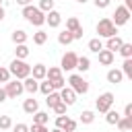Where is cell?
Returning <instances> with one entry per match:
<instances>
[{"mask_svg": "<svg viewBox=\"0 0 132 132\" xmlns=\"http://www.w3.org/2000/svg\"><path fill=\"white\" fill-rule=\"evenodd\" d=\"M120 118H122V116H120L116 109H109V111H105V122H107V124H111V126H116Z\"/></svg>", "mask_w": 132, "mask_h": 132, "instance_id": "7402d4cb", "label": "cell"}, {"mask_svg": "<svg viewBox=\"0 0 132 132\" xmlns=\"http://www.w3.org/2000/svg\"><path fill=\"white\" fill-rule=\"evenodd\" d=\"M45 103H47V107L58 105V103H60V93H58V91H52L50 95H45Z\"/></svg>", "mask_w": 132, "mask_h": 132, "instance_id": "44dd1931", "label": "cell"}, {"mask_svg": "<svg viewBox=\"0 0 132 132\" xmlns=\"http://www.w3.org/2000/svg\"><path fill=\"white\" fill-rule=\"evenodd\" d=\"M23 111L29 113V116H33L35 111H39V103H37V99H33V97L25 99V103H23Z\"/></svg>", "mask_w": 132, "mask_h": 132, "instance_id": "7c38bea8", "label": "cell"}, {"mask_svg": "<svg viewBox=\"0 0 132 132\" xmlns=\"http://www.w3.org/2000/svg\"><path fill=\"white\" fill-rule=\"evenodd\" d=\"M45 23H47L50 27H60L62 14H60L58 10H50V12H45Z\"/></svg>", "mask_w": 132, "mask_h": 132, "instance_id": "30bf717a", "label": "cell"}, {"mask_svg": "<svg viewBox=\"0 0 132 132\" xmlns=\"http://www.w3.org/2000/svg\"><path fill=\"white\" fill-rule=\"evenodd\" d=\"M39 91L43 93V95H50L54 89H52V82L50 80H43V82H39Z\"/></svg>", "mask_w": 132, "mask_h": 132, "instance_id": "e575fe53", "label": "cell"}, {"mask_svg": "<svg viewBox=\"0 0 132 132\" xmlns=\"http://www.w3.org/2000/svg\"><path fill=\"white\" fill-rule=\"evenodd\" d=\"M47 120H50V116H47L45 111H35V113H33V124L45 126V124H47Z\"/></svg>", "mask_w": 132, "mask_h": 132, "instance_id": "d6986e66", "label": "cell"}, {"mask_svg": "<svg viewBox=\"0 0 132 132\" xmlns=\"http://www.w3.org/2000/svg\"><path fill=\"white\" fill-rule=\"evenodd\" d=\"M14 54H16V60H25V58L29 56V47H27L25 43H21V45H16Z\"/></svg>", "mask_w": 132, "mask_h": 132, "instance_id": "484cf974", "label": "cell"}, {"mask_svg": "<svg viewBox=\"0 0 132 132\" xmlns=\"http://www.w3.org/2000/svg\"><path fill=\"white\" fill-rule=\"evenodd\" d=\"M52 132H62V130H60V128H54V130H52Z\"/></svg>", "mask_w": 132, "mask_h": 132, "instance_id": "681fc988", "label": "cell"}, {"mask_svg": "<svg viewBox=\"0 0 132 132\" xmlns=\"http://www.w3.org/2000/svg\"><path fill=\"white\" fill-rule=\"evenodd\" d=\"M76 60H78V56L74 54V52H66L64 56H62V68L60 70H66V72H70V70H74L76 68Z\"/></svg>", "mask_w": 132, "mask_h": 132, "instance_id": "ba28073f", "label": "cell"}, {"mask_svg": "<svg viewBox=\"0 0 132 132\" xmlns=\"http://www.w3.org/2000/svg\"><path fill=\"white\" fill-rule=\"evenodd\" d=\"M2 101H6V93H4V89L0 87V103H2Z\"/></svg>", "mask_w": 132, "mask_h": 132, "instance_id": "bcb514c9", "label": "cell"}, {"mask_svg": "<svg viewBox=\"0 0 132 132\" xmlns=\"http://www.w3.org/2000/svg\"><path fill=\"white\" fill-rule=\"evenodd\" d=\"M47 41V33L45 31H37V33H33V43L35 45H43Z\"/></svg>", "mask_w": 132, "mask_h": 132, "instance_id": "d4e9b609", "label": "cell"}, {"mask_svg": "<svg viewBox=\"0 0 132 132\" xmlns=\"http://www.w3.org/2000/svg\"><path fill=\"white\" fill-rule=\"evenodd\" d=\"M76 68H78L80 72H87V70L91 68V60H89L87 56H78V60H76Z\"/></svg>", "mask_w": 132, "mask_h": 132, "instance_id": "ac0fdd59", "label": "cell"}, {"mask_svg": "<svg viewBox=\"0 0 132 132\" xmlns=\"http://www.w3.org/2000/svg\"><path fill=\"white\" fill-rule=\"evenodd\" d=\"M66 82H68V87H70L76 95H85V93L89 91V82H87L80 74H70Z\"/></svg>", "mask_w": 132, "mask_h": 132, "instance_id": "277c9868", "label": "cell"}, {"mask_svg": "<svg viewBox=\"0 0 132 132\" xmlns=\"http://www.w3.org/2000/svg\"><path fill=\"white\" fill-rule=\"evenodd\" d=\"M23 89L27 91V93H35V91H39V80H35L33 76H27L25 80H23Z\"/></svg>", "mask_w": 132, "mask_h": 132, "instance_id": "9a60e30c", "label": "cell"}, {"mask_svg": "<svg viewBox=\"0 0 132 132\" xmlns=\"http://www.w3.org/2000/svg\"><path fill=\"white\" fill-rule=\"evenodd\" d=\"M89 50H91V52H95V54H97V52H101V50H103V41H101L99 37L91 39V41H89Z\"/></svg>", "mask_w": 132, "mask_h": 132, "instance_id": "83f0119b", "label": "cell"}, {"mask_svg": "<svg viewBox=\"0 0 132 132\" xmlns=\"http://www.w3.org/2000/svg\"><path fill=\"white\" fill-rule=\"evenodd\" d=\"M66 107H68V105H66V103H62V101H60V103H58V105H54V107H52V109H54V111H56V113H58V116H64V113H66Z\"/></svg>", "mask_w": 132, "mask_h": 132, "instance_id": "8d00e7d4", "label": "cell"}, {"mask_svg": "<svg viewBox=\"0 0 132 132\" xmlns=\"http://www.w3.org/2000/svg\"><path fill=\"white\" fill-rule=\"evenodd\" d=\"M8 128H12L10 116H0V130H8Z\"/></svg>", "mask_w": 132, "mask_h": 132, "instance_id": "836d02e7", "label": "cell"}, {"mask_svg": "<svg viewBox=\"0 0 132 132\" xmlns=\"http://www.w3.org/2000/svg\"><path fill=\"white\" fill-rule=\"evenodd\" d=\"M111 4V0H95V6L97 8H107Z\"/></svg>", "mask_w": 132, "mask_h": 132, "instance_id": "60d3db41", "label": "cell"}, {"mask_svg": "<svg viewBox=\"0 0 132 132\" xmlns=\"http://www.w3.org/2000/svg\"><path fill=\"white\" fill-rule=\"evenodd\" d=\"M74 132H76V130H74Z\"/></svg>", "mask_w": 132, "mask_h": 132, "instance_id": "816d5d0a", "label": "cell"}, {"mask_svg": "<svg viewBox=\"0 0 132 132\" xmlns=\"http://www.w3.org/2000/svg\"><path fill=\"white\" fill-rule=\"evenodd\" d=\"M122 74L128 76V78H132V58H126V60H124V64H122Z\"/></svg>", "mask_w": 132, "mask_h": 132, "instance_id": "4316f807", "label": "cell"}, {"mask_svg": "<svg viewBox=\"0 0 132 132\" xmlns=\"http://www.w3.org/2000/svg\"><path fill=\"white\" fill-rule=\"evenodd\" d=\"M122 118H132V103H126V107H124V116Z\"/></svg>", "mask_w": 132, "mask_h": 132, "instance_id": "7bdbcfd3", "label": "cell"}, {"mask_svg": "<svg viewBox=\"0 0 132 132\" xmlns=\"http://www.w3.org/2000/svg\"><path fill=\"white\" fill-rule=\"evenodd\" d=\"M113 19H111V23L116 25V27H122V25H126L128 21H130V10L128 8H124V6H118L116 8V12L111 14Z\"/></svg>", "mask_w": 132, "mask_h": 132, "instance_id": "52a82bcc", "label": "cell"}, {"mask_svg": "<svg viewBox=\"0 0 132 132\" xmlns=\"http://www.w3.org/2000/svg\"><path fill=\"white\" fill-rule=\"evenodd\" d=\"M93 122H95V111L85 109V111L80 113V124H93Z\"/></svg>", "mask_w": 132, "mask_h": 132, "instance_id": "cb8c5ba5", "label": "cell"}, {"mask_svg": "<svg viewBox=\"0 0 132 132\" xmlns=\"http://www.w3.org/2000/svg\"><path fill=\"white\" fill-rule=\"evenodd\" d=\"M78 27H80V23H78V19H76V16H70V19L66 21V31H70V33H72V31H76Z\"/></svg>", "mask_w": 132, "mask_h": 132, "instance_id": "f546056e", "label": "cell"}, {"mask_svg": "<svg viewBox=\"0 0 132 132\" xmlns=\"http://www.w3.org/2000/svg\"><path fill=\"white\" fill-rule=\"evenodd\" d=\"M47 80V78H45ZM52 82V89L54 91H60V89H64L66 87V80H64V76H60V78H56V80H50Z\"/></svg>", "mask_w": 132, "mask_h": 132, "instance_id": "d6a6232c", "label": "cell"}, {"mask_svg": "<svg viewBox=\"0 0 132 132\" xmlns=\"http://www.w3.org/2000/svg\"><path fill=\"white\" fill-rule=\"evenodd\" d=\"M45 66L43 64H35V66H31V76L35 78V80H43L45 78Z\"/></svg>", "mask_w": 132, "mask_h": 132, "instance_id": "2e32d148", "label": "cell"}, {"mask_svg": "<svg viewBox=\"0 0 132 132\" xmlns=\"http://www.w3.org/2000/svg\"><path fill=\"white\" fill-rule=\"evenodd\" d=\"M4 19V6H0V21Z\"/></svg>", "mask_w": 132, "mask_h": 132, "instance_id": "7dc6e473", "label": "cell"}, {"mask_svg": "<svg viewBox=\"0 0 132 132\" xmlns=\"http://www.w3.org/2000/svg\"><path fill=\"white\" fill-rule=\"evenodd\" d=\"M118 52L124 56V60H126V58H132V43H122V47H120Z\"/></svg>", "mask_w": 132, "mask_h": 132, "instance_id": "1f68e13d", "label": "cell"}, {"mask_svg": "<svg viewBox=\"0 0 132 132\" xmlns=\"http://www.w3.org/2000/svg\"><path fill=\"white\" fill-rule=\"evenodd\" d=\"M82 35H85V31H82V27H78L76 31H72V39H82Z\"/></svg>", "mask_w": 132, "mask_h": 132, "instance_id": "b9f144b4", "label": "cell"}, {"mask_svg": "<svg viewBox=\"0 0 132 132\" xmlns=\"http://www.w3.org/2000/svg\"><path fill=\"white\" fill-rule=\"evenodd\" d=\"M74 130H76V122L68 118V122H66V126L62 128V132H74Z\"/></svg>", "mask_w": 132, "mask_h": 132, "instance_id": "74e56055", "label": "cell"}, {"mask_svg": "<svg viewBox=\"0 0 132 132\" xmlns=\"http://www.w3.org/2000/svg\"><path fill=\"white\" fill-rule=\"evenodd\" d=\"M97 33H99V37L109 39V37L118 35V27L111 23V19H109V16H105V19H101V21L97 23Z\"/></svg>", "mask_w": 132, "mask_h": 132, "instance_id": "3957f363", "label": "cell"}, {"mask_svg": "<svg viewBox=\"0 0 132 132\" xmlns=\"http://www.w3.org/2000/svg\"><path fill=\"white\" fill-rule=\"evenodd\" d=\"M122 80H124V74H122L120 68H111V70H107V82L118 85V82H122Z\"/></svg>", "mask_w": 132, "mask_h": 132, "instance_id": "5bb4252c", "label": "cell"}, {"mask_svg": "<svg viewBox=\"0 0 132 132\" xmlns=\"http://www.w3.org/2000/svg\"><path fill=\"white\" fill-rule=\"evenodd\" d=\"M111 105H113V93H109V91H107V93H101V95L97 97V101H95V107H97L99 113L109 111Z\"/></svg>", "mask_w": 132, "mask_h": 132, "instance_id": "5b68a950", "label": "cell"}, {"mask_svg": "<svg viewBox=\"0 0 132 132\" xmlns=\"http://www.w3.org/2000/svg\"><path fill=\"white\" fill-rule=\"evenodd\" d=\"M72 41H74V39H72V33L66 31V29L58 35V43H62V45H68V43H72Z\"/></svg>", "mask_w": 132, "mask_h": 132, "instance_id": "603a6c76", "label": "cell"}, {"mask_svg": "<svg viewBox=\"0 0 132 132\" xmlns=\"http://www.w3.org/2000/svg\"><path fill=\"white\" fill-rule=\"evenodd\" d=\"M23 16H25L31 25H35V27H41V25L45 23V14H43L37 6H33V4L23 6Z\"/></svg>", "mask_w": 132, "mask_h": 132, "instance_id": "7a4b0ae2", "label": "cell"}, {"mask_svg": "<svg viewBox=\"0 0 132 132\" xmlns=\"http://www.w3.org/2000/svg\"><path fill=\"white\" fill-rule=\"evenodd\" d=\"M25 89H23V82L21 80H8L6 85H4V93H6V97H10V99H16L21 93H23Z\"/></svg>", "mask_w": 132, "mask_h": 132, "instance_id": "8992f818", "label": "cell"}, {"mask_svg": "<svg viewBox=\"0 0 132 132\" xmlns=\"http://www.w3.org/2000/svg\"><path fill=\"white\" fill-rule=\"evenodd\" d=\"M43 14L45 12H50V10H54V0H39V6H37Z\"/></svg>", "mask_w": 132, "mask_h": 132, "instance_id": "f1b7e54d", "label": "cell"}, {"mask_svg": "<svg viewBox=\"0 0 132 132\" xmlns=\"http://www.w3.org/2000/svg\"><path fill=\"white\" fill-rule=\"evenodd\" d=\"M122 43H124V39L120 37V35H113V37H109L107 39V43H105V50H109V52H118L120 47H122Z\"/></svg>", "mask_w": 132, "mask_h": 132, "instance_id": "8fae6325", "label": "cell"}, {"mask_svg": "<svg viewBox=\"0 0 132 132\" xmlns=\"http://www.w3.org/2000/svg\"><path fill=\"white\" fill-rule=\"evenodd\" d=\"M12 132H29V126L27 124H16V126H12Z\"/></svg>", "mask_w": 132, "mask_h": 132, "instance_id": "ab89813d", "label": "cell"}, {"mask_svg": "<svg viewBox=\"0 0 132 132\" xmlns=\"http://www.w3.org/2000/svg\"><path fill=\"white\" fill-rule=\"evenodd\" d=\"M8 72H10V76H14L16 80H25L27 76H31V66L25 62V60H12L10 62V66H8Z\"/></svg>", "mask_w": 132, "mask_h": 132, "instance_id": "6da1fadb", "label": "cell"}, {"mask_svg": "<svg viewBox=\"0 0 132 132\" xmlns=\"http://www.w3.org/2000/svg\"><path fill=\"white\" fill-rule=\"evenodd\" d=\"M16 2H19V4H21V6H29V4H31V2H33V0H16Z\"/></svg>", "mask_w": 132, "mask_h": 132, "instance_id": "f6af8a7d", "label": "cell"}, {"mask_svg": "<svg viewBox=\"0 0 132 132\" xmlns=\"http://www.w3.org/2000/svg\"><path fill=\"white\" fill-rule=\"evenodd\" d=\"M60 101L66 103L68 107L74 105V103H76V93H74L70 87H64V89H60Z\"/></svg>", "mask_w": 132, "mask_h": 132, "instance_id": "9c48e42d", "label": "cell"}, {"mask_svg": "<svg viewBox=\"0 0 132 132\" xmlns=\"http://www.w3.org/2000/svg\"><path fill=\"white\" fill-rule=\"evenodd\" d=\"M0 6H2V0H0Z\"/></svg>", "mask_w": 132, "mask_h": 132, "instance_id": "f907efd6", "label": "cell"}, {"mask_svg": "<svg viewBox=\"0 0 132 132\" xmlns=\"http://www.w3.org/2000/svg\"><path fill=\"white\" fill-rule=\"evenodd\" d=\"M66 122H68V116H58V118H56V128L62 130V128L66 126Z\"/></svg>", "mask_w": 132, "mask_h": 132, "instance_id": "f35d334b", "label": "cell"}, {"mask_svg": "<svg viewBox=\"0 0 132 132\" xmlns=\"http://www.w3.org/2000/svg\"><path fill=\"white\" fill-rule=\"evenodd\" d=\"M8 80H10V72H8V68H2V66H0V82L6 85Z\"/></svg>", "mask_w": 132, "mask_h": 132, "instance_id": "d590c367", "label": "cell"}, {"mask_svg": "<svg viewBox=\"0 0 132 132\" xmlns=\"http://www.w3.org/2000/svg\"><path fill=\"white\" fill-rule=\"evenodd\" d=\"M10 39H12L16 45H21V43H25V41H27V33H25L23 29H14V31H12V35H10Z\"/></svg>", "mask_w": 132, "mask_h": 132, "instance_id": "e0dca14e", "label": "cell"}, {"mask_svg": "<svg viewBox=\"0 0 132 132\" xmlns=\"http://www.w3.org/2000/svg\"><path fill=\"white\" fill-rule=\"evenodd\" d=\"M76 2H78V4H85V2H87V0H76Z\"/></svg>", "mask_w": 132, "mask_h": 132, "instance_id": "c3c4849f", "label": "cell"}, {"mask_svg": "<svg viewBox=\"0 0 132 132\" xmlns=\"http://www.w3.org/2000/svg\"><path fill=\"white\" fill-rule=\"evenodd\" d=\"M116 126H118L120 130H130V128H132V118H120Z\"/></svg>", "mask_w": 132, "mask_h": 132, "instance_id": "4dcf8cb0", "label": "cell"}, {"mask_svg": "<svg viewBox=\"0 0 132 132\" xmlns=\"http://www.w3.org/2000/svg\"><path fill=\"white\" fill-rule=\"evenodd\" d=\"M60 76H62V70L56 68V66H50V68L45 70V78H47V80H56V78H60Z\"/></svg>", "mask_w": 132, "mask_h": 132, "instance_id": "ffe728a7", "label": "cell"}, {"mask_svg": "<svg viewBox=\"0 0 132 132\" xmlns=\"http://www.w3.org/2000/svg\"><path fill=\"white\" fill-rule=\"evenodd\" d=\"M97 56H99V64H103V66H109V64H113V52H109V50H101V52H97Z\"/></svg>", "mask_w": 132, "mask_h": 132, "instance_id": "4fadbf2b", "label": "cell"}, {"mask_svg": "<svg viewBox=\"0 0 132 132\" xmlns=\"http://www.w3.org/2000/svg\"><path fill=\"white\" fill-rule=\"evenodd\" d=\"M124 8H128V10H132V0H124Z\"/></svg>", "mask_w": 132, "mask_h": 132, "instance_id": "ee69618b", "label": "cell"}]
</instances>
